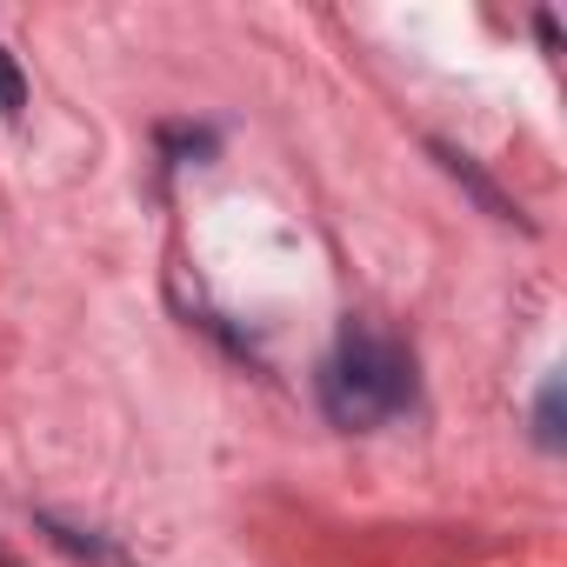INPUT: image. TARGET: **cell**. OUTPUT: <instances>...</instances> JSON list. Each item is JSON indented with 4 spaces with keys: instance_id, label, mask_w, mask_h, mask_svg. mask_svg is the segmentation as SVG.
Masks as SVG:
<instances>
[{
    "instance_id": "6da1fadb",
    "label": "cell",
    "mask_w": 567,
    "mask_h": 567,
    "mask_svg": "<svg viewBox=\"0 0 567 567\" xmlns=\"http://www.w3.org/2000/svg\"><path fill=\"white\" fill-rule=\"evenodd\" d=\"M321 408L334 427H381L414 408V354L361 321L341 328L328 368H321Z\"/></svg>"
},
{
    "instance_id": "7a4b0ae2",
    "label": "cell",
    "mask_w": 567,
    "mask_h": 567,
    "mask_svg": "<svg viewBox=\"0 0 567 567\" xmlns=\"http://www.w3.org/2000/svg\"><path fill=\"white\" fill-rule=\"evenodd\" d=\"M427 154L441 161V174H447V181H461V194H474V207H481V214H494V220H507V227H527V214H520V207H514L487 174H481V161H474L467 147H454V141H427Z\"/></svg>"
},
{
    "instance_id": "3957f363",
    "label": "cell",
    "mask_w": 567,
    "mask_h": 567,
    "mask_svg": "<svg viewBox=\"0 0 567 567\" xmlns=\"http://www.w3.org/2000/svg\"><path fill=\"white\" fill-rule=\"evenodd\" d=\"M41 534H48L61 554H74V560H94V567H127V560H121L101 534H81V527H68L61 514H41Z\"/></svg>"
},
{
    "instance_id": "277c9868",
    "label": "cell",
    "mask_w": 567,
    "mask_h": 567,
    "mask_svg": "<svg viewBox=\"0 0 567 567\" xmlns=\"http://www.w3.org/2000/svg\"><path fill=\"white\" fill-rule=\"evenodd\" d=\"M534 441H540L547 454H560V447H567V427H560V374H554V381H540V401H534Z\"/></svg>"
},
{
    "instance_id": "5b68a950",
    "label": "cell",
    "mask_w": 567,
    "mask_h": 567,
    "mask_svg": "<svg viewBox=\"0 0 567 567\" xmlns=\"http://www.w3.org/2000/svg\"><path fill=\"white\" fill-rule=\"evenodd\" d=\"M21 114H28V81H21L14 54L0 48V121H21Z\"/></svg>"
},
{
    "instance_id": "8992f818",
    "label": "cell",
    "mask_w": 567,
    "mask_h": 567,
    "mask_svg": "<svg viewBox=\"0 0 567 567\" xmlns=\"http://www.w3.org/2000/svg\"><path fill=\"white\" fill-rule=\"evenodd\" d=\"M534 34H540L547 54H560V21H554V14H534Z\"/></svg>"
}]
</instances>
